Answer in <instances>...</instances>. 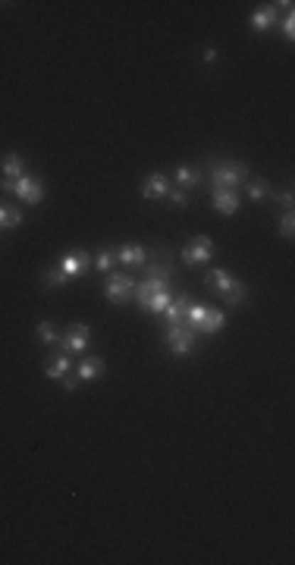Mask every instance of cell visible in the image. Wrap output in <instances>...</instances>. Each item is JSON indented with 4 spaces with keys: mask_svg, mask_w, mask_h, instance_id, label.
<instances>
[{
    "mask_svg": "<svg viewBox=\"0 0 295 565\" xmlns=\"http://www.w3.org/2000/svg\"><path fill=\"white\" fill-rule=\"evenodd\" d=\"M170 301H173V296H170V289H166V292H157V296H154V298H151V305H148V311H151V314H163V311H166V305H170Z\"/></svg>",
    "mask_w": 295,
    "mask_h": 565,
    "instance_id": "25",
    "label": "cell"
},
{
    "mask_svg": "<svg viewBox=\"0 0 295 565\" xmlns=\"http://www.w3.org/2000/svg\"><path fill=\"white\" fill-rule=\"evenodd\" d=\"M208 289L217 292V296H220L230 308L242 305L245 296H248V286L242 280H236V276H232L230 270H223V267H217V270H210V274H208Z\"/></svg>",
    "mask_w": 295,
    "mask_h": 565,
    "instance_id": "1",
    "label": "cell"
},
{
    "mask_svg": "<svg viewBox=\"0 0 295 565\" xmlns=\"http://www.w3.org/2000/svg\"><path fill=\"white\" fill-rule=\"evenodd\" d=\"M170 188H173L170 176H163V173H151L145 183H141V198H166Z\"/></svg>",
    "mask_w": 295,
    "mask_h": 565,
    "instance_id": "12",
    "label": "cell"
},
{
    "mask_svg": "<svg viewBox=\"0 0 295 565\" xmlns=\"http://www.w3.org/2000/svg\"><path fill=\"white\" fill-rule=\"evenodd\" d=\"M145 270H148L151 280H163V283H170V280H173V261H170V252H166V258H161V261L145 264Z\"/></svg>",
    "mask_w": 295,
    "mask_h": 565,
    "instance_id": "17",
    "label": "cell"
},
{
    "mask_svg": "<svg viewBox=\"0 0 295 565\" xmlns=\"http://www.w3.org/2000/svg\"><path fill=\"white\" fill-rule=\"evenodd\" d=\"M279 28H283L286 41H292V38H295V13L292 10H286V16H283V22H279Z\"/></svg>",
    "mask_w": 295,
    "mask_h": 565,
    "instance_id": "28",
    "label": "cell"
},
{
    "mask_svg": "<svg viewBox=\"0 0 295 565\" xmlns=\"http://www.w3.org/2000/svg\"><path fill=\"white\" fill-rule=\"evenodd\" d=\"M201 60H204V63H214V60H217V50H214V48H208V50H204V57H201Z\"/></svg>",
    "mask_w": 295,
    "mask_h": 565,
    "instance_id": "32",
    "label": "cell"
},
{
    "mask_svg": "<svg viewBox=\"0 0 295 565\" xmlns=\"http://www.w3.org/2000/svg\"><path fill=\"white\" fill-rule=\"evenodd\" d=\"M176 188H195V185H201L204 183V176H201V170H195V167H179L176 170Z\"/></svg>",
    "mask_w": 295,
    "mask_h": 565,
    "instance_id": "19",
    "label": "cell"
},
{
    "mask_svg": "<svg viewBox=\"0 0 295 565\" xmlns=\"http://www.w3.org/2000/svg\"><path fill=\"white\" fill-rule=\"evenodd\" d=\"M195 336L198 333H192L186 323H173V327H166V349H170L173 355H188L195 345Z\"/></svg>",
    "mask_w": 295,
    "mask_h": 565,
    "instance_id": "7",
    "label": "cell"
},
{
    "mask_svg": "<svg viewBox=\"0 0 295 565\" xmlns=\"http://www.w3.org/2000/svg\"><path fill=\"white\" fill-rule=\"evenodd\" d=\"M104 371H107L104 358H97V355H85V358L79 361V371H75V377H79L82 383H88V380H95V377H101Z\"/></svg>",
    "mask_w": 295,
    "mask_h": 565,
    "instance_id": "15",
    "label": "cell"
},
{
    "mask_svg": "<svg viewBox=\"0 0 295 565\" xmlns=\"http://www.w3.org/2000/svg\"><path fill=\"white\" fill-rule=\"evenodd\" d=\"M170 289V283H163V280H141V283H135V301H139V308L141 311H148V305H151V298L157 296V292H166Z\"/></svg>",
    "mask_w": 295,
    "mask_h": 565,
    "instance_id": "10",
    "label": "cell"
},
{
    "mask_svg": "<svg viewBox=\"0 0 295 565\" xmlns=\"http://www.w3.org/2000/svg\"><path fill=\"white\" fill-rule=\"evenodd\" d=\"M113 261H117V252H113V248H101V252L95 254V267L97 270H110Z\"/></svg>",
    "mask_w": 295,
    "mask_h": 565,
    "instance_id": "26",
    "label": "cell"
},
{
    "mask_svg": "<svg viewBox=\"0 0 295 565\" xmlns=\"http://www.w3.org/2000/svg\"><path fill=\"white\" fill-rule=\"evenodd\" d=\"M248 198H252V201H267V198H277V195H274V188H270L267 179H252V183H248Z\"/></svg>",
    "mask_w": 295,
    "mask_h": 565,
    "instance_id": "21",
    "label": "cell"
},
{
    "mask_svg": "<svg viewBox=\"0 0 295 565\" xmlns=\"http://www.w3.org/2000/svg\"><path fill=\"white\" fill-rule=\"evenodd\" d=\"M113 252H117V261L126 264V267H145L148 264V252L141 245H119Z\"/></svg>",
    "mask_w": 295,
    "mask_h": 565,
    "instance_id": "14",
    "label": "cell"
},
{
    "mask_svg": "<svg viewBox=\"0 0 295 565\" xmlns=\"http://www.w3.org/2000/svg\"><path fill=\"white\" fill-rule=\"evenodd\" d=\"M88 339H92V327L88 323H70V327L60 333V352L63 355H82V352L88 349Z\"/></svg>",
    "mask_w": 295,
    "mask_h": 565,
    "instance_id": "3",
    "label": "cell"
},
{
    "mask_svg": "<svg viewBox=\"0 0 295 565\" xmlns=\"http://www.w3.org/2000/svg\"><path fill=\"white\" fill-rule=\"evenodd\" d=\"M214 258V242H210L208 236H195L192 242L183 248V264L186 267H201V264H208Z\"/></svg>",
    "mask_w": 295,
    "mask_h": 565,
    "instance_id": "6",
    "label": "cell"
},
{
    "mask_svg": "<svg viewBox=\"0 0 295 565\" xmlns=\"http://www.w3.org/2000/svg\"><path fill=\"white\" fill-rule=\"evenodd\" d=\"M92 264H95V258L85 248H70V252H63V258H60V270L73 280V276H85Z\"/></svg>",
    "mask_w": 295,
    "mask_h": 565,
    "instance_id": "5",
    "label": "cell"
},
{
    "mask_svg": "<svg viewBox=\"0 0 295 565\" xmlns=\"http://www.w3.org/2000/svg\"><path fill=\"white\" fill-rule=\"evenodd\" d=\"M35 333H38V339H41L44 345H57L60 343V330L54 327V321H41Z\"/></svg>",
    "mask_w": 295,
    "mask_h": 565,
    "instance_id": "22",
    "label": "cell"
},
{
    "mask_svg": "<svg viewBox=\"0 0 295 565\" xmlns=\"http://www.w3.org/2000/svg\"><path fill=\"white\" fill-rule=\"evenodd\" d=\"M13 195H16L19 201H26V205H41V198H44V185H41V179L38 176H19V179H13Z\"/></svg>",
    "mask_w": 295,
    "mask_h": 565,
    "instance_id": "8",
    "label": "cell"
},
{
    "mask_svg": "<svg viewBox=\"0 0 295 565\" xmlns=\"http://www.w3.org/2000/svg\"><path fill=\"white\" fill-rule=\"evenodd\" d=\"M166 198H170V205H173V208H186V205H188L186 188H170V192H166Z\"/></svg>",
    "mask_w": 295,
    "mask_h": 565,
    "instance_id": "29",
    "label": "cell"
},
{
    "mask_svg": "<svg viewBox=\"0 0 295 565\" xmlns=\"http://www.w3.org/2000/svg\"><path fill=\"white\" fill-rule=\"evenodd\" d=\"M277 230H279V236H283V239H292V230H295V217H292V210H286V214L279 217Z\"/></svg>",
    "mask_w": 295,
    "mask_h": 565,
    "instance_id": "27",
    "label": "cell"
},
{
    "mask_svg": "<svg viewBox=\"0 0 295 565\" xmlns=\"http://www.w3.org/2000/svg\"><path fill=\"white\" fill-rule=\"evenodd\" d=\"M188 305H192V298H188V292H179V296L173 298L170 305H166V311H163V321H166V327H173V323H186Z\"/></svg>",
    "mask_w": 295,
    "mask_h": 565,
    "instance_id": "13",
    "label": "cell"
},
{
    "mask_svg": "<svg viewBox=\"0 0 295 565\" xmlns=\"http://www.w3.org/2000/svg\"><path fill=\"white\" fill-rule=\"evenodd\" d=\"M63 374H70V355H63V352H57L54 358L44 365V377H50V380H60Z\"/></svg>",
    "mask_w": 295,
    "mask_h": 565,
    "instance_id": "18",
    "label": "cell"
},
{
    "mask_svg": "<svg viewBox=\"0 0 295 565\" xmlns=\"http://www.w3.org/2000/svg\"><path fill=\"white\" fill-rule=\"evenodd\" d=\"M214 192V210L220 217H232L239 210V195L236 188H210Z\"/></svg>",
    "mask_w": 295,
    "mask_h": 565,
    "instance_id": "11",
    "label": "cell"
},
{
    "mask_svg": "<svg viewBox=\"0 0 295 565\" xmlns=\"http://www.w3.org/2000/svg\"><path fill=\"white\" fill-rule=\"evenodd\" d=\"M277 16H279V4H264L261 10L252 13V19H248V26L254 28V32H270V28L277 26Z\"/></svg>",
    "mask_w": 295,
    "mask_h": 565,
    "instance_id": "9",
    "label": "cell"
},
{
    "mask_svg": "<svg viewBox=\"0 0 295 565\" xmlns=\"http://www.w3.org/2000/svg\"><path fill=\"white\" fill-rule=\"evenodd\" d=\"M252 173L239 161H210V188H236L248 183Z\"/></svg>",
    "mask_w": 295,
    "mask_h": 565,
    "instance_id": "2",
    "label": "cell"
},
{
    "mask_svg": "<svg viewBox=\"0 0 295 565\" xmlns=\"http://www.w3.org/2000/svg\"><path fill=\"white\" fill-rule=\"evenodd\" d=\"M22 214L13 205H0V230H13V226H19Z\"/></svg>",
    "mask_w": 295,
    "mask_h": 565,
    "instance_id": "24",
    "label": "cell"
},
{
    "mask_svg": "<svg viewBox=\"0 0 295 565\" xmlns=\"http://www.w3.org/2000/svg\"><path fill=\"white\" fill-rule=\"evenodd\" d=\"M41 280H44V286H48V289H63V286L70 283V276H66L63 270H60V264H57V267L44 270V276H41Z\"/></svg>",
    "mask_w": 295,
    "mask_h": 565,
    "instance_id": "23",
    "label": "cell"
},
{
    "mask_svg": "<svg viewBox=\"0 0 295 565\" xmlns=\"http://www.w3.org/2000/svg\"><path fill=\"white\" fill-rule=\"evenodd\" d=\"M26 176V161L16 154V151H10V154L4 157V179H19Z\"/></svg>",
    "mask_w": 295,
    "mask_h": 565,
    "instance_id": "20",
    "label": "cell"
},
{
    "mask_svg": "<svg viewBox=\"0 0 295 565\" xmlns=\"http://www.w3.org/2000/svg\"><path fill=\"white\" fill-rule=\"evenodd\" d=\"M279 205H283L286 210H292V205H295V195H292V188H286V192L279 195Z\"/></svg>",
    "mask_w": 295,
    "mask_h": 565,
    "instance_id": "31",
    "label": "cell"
},
{
    "mask_svg": "<svg viewBox=\"0 0 295 565\" xmlns=\"http://www.w3.org/2000/svg\"><path fill=\"white\" fill-rule=\"evenodd\" d=\"M60 380H63V389H66V393H73V389L82 383V380H79V377H75L73 371H70V374H63V377H60Z\"/></svg>",
    "mask_w": 295,
    "mask_h": 565,
    "instance_id": "30",
    "label": "cell"
},
{
    "mask_svg": "<svg viewBox=\"0 0 295 565\" xmlns=\"http://www.w3.org/2000/svg\"><path fill=\"white\" fill-rule=\"evenodd\" d=\"M226 323V314L220 311V308H210L208 305V314H204V321H201V327H198V333H204V336H214V333H220V327Z\"/></svg>",
    "mask_w": 295,
    "mask_h": 565,
    "instance_id": "16",
    "label": "cell"
},
{
    "mask_svg": "<svg viewBox=\"0 0 295 565\" xmlns=\"http://www.w3.org/2000/svg\"><path fill=\"white\" fill-rule=\"evenodd\" d=\"M135 283L129 274H110L107 283H104V296H107V301H113V305H126L132 296H135Z\"/></svg>",
    "mask_w": 295,
    "mask_h": 565,
    "instance_id": "4",
    "label": "cell"
}]
</instances>
